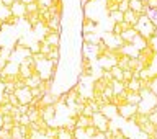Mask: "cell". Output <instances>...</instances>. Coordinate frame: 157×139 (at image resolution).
<instances>
[{
	"mask_svg": "<svg viewBox=\"0 0 157 139\" xmlns=\"http://www.w3.org/2000/svg\"><path fill=\"white\" fill-rule=\"evenodd\" d=\"M108 18H110V21H113V23H121L123 20H124V13L120 12V10H113V12L108 13Z\"/></svg>",
	"mask_w": 157,
	"mask_h": 139,
	"instance_id": "10",
	"label": "cell"
},
{
	"mask_svg": "<svg viewBox=\"0 0 157 139\" xmlns=\"http://www.w3.org/2000/svg\"><path fill=\"white\" fill-rule=\"evenodd\" d=\"M92 121H93V126H95L98 131H101V133H105L108 129V125H110V120H108L101 111H95V113H93V115H92Z\"/></svg>",
	"mask_w": 157,
	"mask_h": 139,
	"instance_id": "1",
	"label": "cell"
},
{
	"mask_svg": "<svg viewBox=\"0 0 157 139\" xmlns=\"http://www.w3.org/2000/svg\"><path fill=\"white\" fill-rule=\"evenodd\" d=\"M15 95H17V98L20 100V103H25V105H28L33 98L31 90H29V87H26V85L21 87V88H17V90H15Z\"/></svg>",
	"mask_w": 157,
	"mask_h": 139,
	"instance_id": "3",
	"label": "cell"
},
{
	"mask_svg": "<svg viewBox=\"0 0 157 139\" xmlns=\"http://www.w3.org/2000/svg\"><path fill=\"white\" fill-rule=\"evenodd\" d=\"M147 5L149 8H157V0H147Z\"/></svg>",
	"mask_w": 157,
	"mask_h": 139,
	"instance_id": "20",
	"label": "cell"
},
{
	"mask_svg": "<svg viewBox=\"0 0 157 139\" xmlns=\"http://www.w3.org/2000/svg\"><path fill=\"white\" fill-rule=\"evenodd\" d=\"M110 72H111V75H113V79H115V80L124 82V80H123V69L118 66V64H115V66L110 69Z\"/></svg>",
	"mask_w": 157,
	"mask_h": 139,
	"instance_id": "13",
	"label": "cell"
},
{
	"mask_svg": "<svg viewBox=\"0 0 157 139\" xmlns=\"http://www.w3.org/2000/svg\"><path fill=\"white\" fill-rule=\"evenodd\" d=\"M100 111L108 118V120H115L116 116H120V115H118V106L113 105L111 102H110V103H105V105H101V106H100Z\"/></svg>",
	"mask_w": 157,
	"mask_h": 139,
	"instance_id": "4",
	"label": "cell"
},
{
	"mask_svg": "<svg viewBox=\"0 0 157 139\" xmlns=\"http://www.w3.org/2000/svg\"><path fill=\"white\" fill-rule=\"evenodd\" d=\"M136 34H137V31H136V28H128V29H124V31L121 33V38H123V41H124V44H131L132 43V39L136 38Z\"/></svg>",
	"mask_w": 157,
	"mask_h": 139,
	"instance_id": "7",
	"label": "cell"
},
{
	"mask_svg": "<svg viewBox=\"0 0 157 139\" xmlns=\"http://www.w3.org/2000/svg\"><path fill=\"white\" fill-rule=\"evenodd\" d=\"M147 139H157V137H154V136H149V137H147Z\"/></svg>",
	"mask_w": 157,
	"mask_h": 139,
	"instance_id": "23",
	"label": "cell"
},
{
	"mask_svg": "<svg viewBox=\"0 0 157 139\" xmlns=\"http://www.w3.org/2000/svg\"><path fill=\"white\" fill-rule=\"evenodd\" d=\"M29 118H28V115L25 113V115H20V120H18V125H21V126H28L29 125Z\"/></svg>",
	"mask_w": 157,
	"mask_h": 139,
	"instance_id": "17",
	"label": "cell"
},
{
	"mask_svg": "<svg viewBox=\"0 0 157 139\" xmlns=\"http://www.w3.org/2000/svg\"><path fill=\"white\" fill-rule=\"evenodd\" d=\"M111 33H115V34H121V33H123V26H121V23H115V25H113Z\"/></svg>",
	"mask_w": 157,
	"mask_h": 139,
	"instance_id": "19",
	"label": "cell"
},
{
	"mask_svg": "<svg viewBox=\"0 0 157 139\" xmlns=\"http://www.w3.org/2000/svg\"><path fill=\"white\" fill-rule=\"evenodd\" d=\"M142 3L141 0H129V10H132V12H136V13H139L142 12Z\"/></svg>",
	"mask_w": 157,
	"mask_h": 139,
	"instance_id": "14",
	"label": "cell"
},
{
	"mask_svg": "<svg viewBox=\"0 0 157 139\" xmlns=\"http://www.w3.org/2000/svg\"><path fill=\"white\" fill-rule=\"evenodd\" d=\"M139 17H141L139 13L132 12V10H126L124 12V20H123V21H126V23H129L131 26H134V25L139 21Z\"/></svg>",
	"mask_w": 157,
	"mask_h": 139,
	"instance_id": "8",
	"label": "cell"
},
{
	"mask_svg": "<svg viewBox=\"0 0 157 139\" xmlns=\"http://www.w3.org/2000/svg\"><path fill=\"white\" fill-rule=\"evenodd\" d=\"M126 90L139 92L141 90V80H139V79H131V80H128L126 82Z\"/></svg>",
	"mask_w": 157,
	"mask_h": 139,
	"instance_id": "12",
	"label": "cell"
},
{
	"mask_svg": "<svg viewBox=\"0 0 157 139\" xmlns=\"http://www.w3.org/2000/svg\"><path fill=\"white\" fill-rule=\"evenodd\" d=\"M118 10L124 13L126 10H129V0H120L118 2Z\"/></svg>",
	"mask_w": 157,
	"mask_h": 139,
	"instance_id": "16",
	"label": "cell"
},
{
	"mask_svg": "<svg viewBox=\"0 0 157 139\" xmlns=\"http://www.w3.org/2000/svg\"><path fill=\"white\" fill-rule=\"evenodd\" d=\"M136 113H137V105H132V103H124V105L118 106V115L126 121L132 120V116H134Z\"/></svg>",
	"mask_w": 157,
	"mask_h": 139,
	"instance_id": "2",
	"label": "cell"
},
{
	"mask_svg": "<svg viewBox=\"0 0 157 139\" xmlns=\"http://www.w3.org/2000/svg\"><path fill=\"white\" fill-rule=\"evenodd\" d=\"M83 133H85V137H93L98 133V129L93 125H90V126H87V128H83Z\"/></svg>",
	"mask_w": 157,
	"mask_h": 139,
	"instance_id": "15",
	"label": "cell"
},
{
	"mask_svg": "<svg viewBox=\"0 0 157 139\" xmlns=\"http://www.w3.org/2000/svg\"><path fill=\"white\" fill-rule=\"evenodd\" d=\"M118 2H120V0H118Z\"/></svg>",
	"mask_w": 157,
	"mask_h": 139,
	"instance_id": "24",
	"label": "cell"
},
{
	"mask_svg": "<svg viewBox=\"0 0 157 139\" xmlns=\"http://www.w3.org/2000/svg\"><path fill=\"white\" fill-rule=\"evenodd\" d=\"M154 137H157V126H155V131H154Z\"/></svg>",
	"mask_w": 157,
	"mask_h": 139,
	"instance_id": "22",
	"label": "cell"
},
{
	"mask_svg": "<svg viewBox=\"0 0 157 139\" xmlns=\"http://www.w3.org/2000/svg\"><path fill=\"white\" fill-rule=\"evenodd\" d=\"M10 12H12V15H15V17L23 18L25 13H26V7H25V3L21 0H15L12 3V7H10Z\"/></svg>",
	"mask_w": 157,
	"mask_h": 139,
	"instance_id": "5",
	"label": "cell"
},
{
	"mask_svg": "<svg viewBox=\"0 0 157 139\" xmlns=\"http://www.w3.org/2000/svg\"><path fill=\"white\" fill-rule=\"evenodd\" d=\"M21 2L26 5V3H31V2H36V0H21Z\"/></svg>",
	"mask_w": 157,
	"mask_h": 139,
	"instance_id": "21",
	"label": "cell"
},
{
	"mask_svg": "<svg viewBox=\"0 0 157 139\" xmlns=\"http://www.w3.org/2000/svg\"><path fill=\"white\" fill-rule=\"evenodd\" d=\"M139 131H142L144 134H147V136H154V131H155V126L152 125V123L147 120L144 125H141L139 126Z\"/></svg>",
	"mask_w": 157,
	"mask_h": 139,
	"instance_id": "11",
	"label": "cell"
},
{
	"mask_svg": "<svg viewBox=\"0 0 157 139\" xmlns=\"http://www.w3.org/2000/svg\"><path fill=\"white\" fill-rule=\"evenodd\" d=\"M147 118H149V121L152 123V125L157 126V113H154V111H149V113H147Z\"/></svg>",
	"mask_w": 157,
	"mask_h": 139,
	"instance_id": "18",
	"label": "cell"
},
{
	"mask_svg": "<svg viewBox=\"0 0 157 139\" xmlns=\"http://www.w3.org/2000/svg\"><path fill=\"white\" fill-rule=\"evenodd\" d=\"M141 102V93L139 92H131L126 90V103H132V105H139Z\"/></svg>",
	"mask_w": 157,
	"mask_h": 139,
	"instance_id": "9",
	"label": "cell"
},
{
	"mask_svg": "<svg viewBox=\"0 0 157 139\" xmlns=\"http://www.w3.org/2000/svg\"><path fill=\"white\" fill-rule=\"evenodd\" d=\"M44 41H46L49 46H59V44H61V33L49 29V33L44 36Z\"/></svg>",
	"mask_w": 157,
	"mask_h": 139,
	"instance_id": "6",
	"label": "cell"
}]
</instances>
